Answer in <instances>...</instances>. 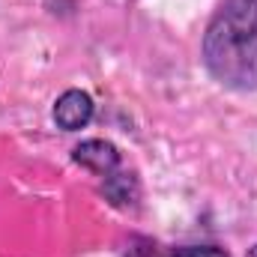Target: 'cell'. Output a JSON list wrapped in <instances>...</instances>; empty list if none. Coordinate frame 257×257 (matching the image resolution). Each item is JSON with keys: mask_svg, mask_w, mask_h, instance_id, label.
<instances>
[{"mask_svg": "<svg viewBox=\"0 0 257 257\" xmlns=\"http://www.w3.org/2000/svg\"><path fill=\"white\" fill-rule=\"evenodd\" d=\"M102 192H105L111 206H117V209H135L138 197H141V186H138V177L123 168L114 177L102 180Z\"/></svg>", "mask_w": 257, "mask_h": 257, "instance_id": "5b68a950", "label": "cell"}, {"mask_svg": "<svg viewBox=\"0 0 257 257\" xmlns=\"http://www.w3.org/2000/svg\"><path fill=\"white\" fill-rule=\"evenodd\" d=\"M93 111H96V105H93L90 93L72 87V90H66V93L57 96L51 117H54V126L57 128H63V132H78V128L90 126Z\"/></svg>", "mask_w": 257, "mask_h": 257, "instance_id": "277c9868", "label": "cell"}, {"mask_svg": "<svg viewBox=\"0 0 257 257\" xmlns=\"http://www.w3.org/2000/svg\"><path fill=\"white\" fill-rule=\"evenodd\" d=\"M209 78L236 93L257 90V0H221L200 39Z\"/></svg>", "mask_w": 257, "mask_h": 257, "instance_id": "6da1fadb", "label": "cell"}, {"mask_svg": "<svg viewBox=\"0 0 257 257\" xmlns=\"http://www.w3.org/2000/svg\"><path fill=\"white\" fill-rule=\"evenodd\" d=\"M245 257H257V245H254V248H248V254H245Z\"/></svg>", "mask_w": 257, "mask_h": 257, "instance_id": "8992f818", "label": "cell"}, {"mask_svg": "<svg viewBox=\"0 0 257 257\" xmlns=\"http://www.w3.org/2000/svg\"><path fill=\"white\" fill-rule=\"evenodd\" d=\"M72 162L93 171L99 180H108L114 177L117 171H123V153L111 144V141H102V138H87L81 141L75 150H72Z\"/></svg>", "mask_w": 257, "mask_h": 257, "instance_id": "7a4b0ae2", "label": "cell"}, {"mask_svg": "<svg viewBox=\"0 0 257 257\" xmlns=\"http://www.w3.org/2000/svg\"><path fill=\"white\" fill-rule=\"evenodd\" d=\"M126 257H230L221 245H165L150 236H132L126 245Z\"/></svg>", "mask_w": 257, "mask_h": 257, "instance_id": "3957f363", "label": "cell"}]
</instances>
